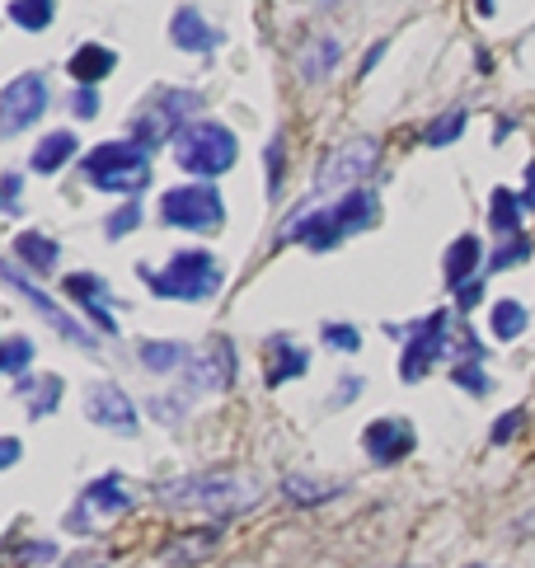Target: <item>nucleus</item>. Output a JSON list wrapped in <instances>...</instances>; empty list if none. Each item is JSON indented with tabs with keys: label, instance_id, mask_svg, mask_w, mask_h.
Returning a JSON list of instances; mask_svg holds the SVG:
<instances>
[{
	"label": "nucleus",
	"instance_id": "nucleus-1",
	"mask_svg": "<svg viewBox=\"0 0 535 568\" xmlns=\"http://www.w3.org/2000/svg\"><path fill=\"white\" fill-rule=\"evenodd\" d=\"M155 498L169 507H202V512H249L259 503V484L240 475H184V479H160Z\"/></svg>",
	"mask_w": 535,
	"mask_h": 568
},
{
	"label": "nucleus",
	"instance_id": "nucleus-2",
	"mask_svg": "<svg viewBox=\"0 0 535 568\" xmlns=\"http://www.w3.org/2000/svg\"><path fill=\"white\" fill-rule=\"evenodd\" d=\"M169 151H174V165L184 174H198V179H221L226 169H235V155H240V141L226 123L216 118H202V123H184L174 137H169Z\"/></svg>",
	"mask_w": 535,
	"mask_h": 568
},
{
	"label": "nucleus",
	"instance_id": "nucleus-3",
	"mask_svg": "<svg viewBox=\"0 0 535 568\" xmlns=\"http://www.w3.org/2000/svg\"><path fill=\"white\" fill-rule=\"evenodd\" d=\"M146 287L165 301H212L226 282V268L207 254V249H184L174 254L165 268H141Z\"/></svg>",
	"mask_w": 535,
	"mask_h": 568
},
{
	"label": "nucleus",
	"instance_id": "nucleus-4",
	"mask_svg": "<svg viewBox=\"0 0 535 568\" xmlns=\"http://www.w3.org/2000/svg\"><path fill=\"white\" fill-rule=\"evenodd\" d=\"M371 221H376V193H367V188H352L348 198L334 202L329 212L301 216L291 231H282V240H301L306 249H334V245H343L348 235L367 231Z\"/></svg>",
	"mask_w": 535,
	"mask_h": 568
},
{
	"label": "nucleus",
	"instance_id": "nucleus-5",
	"mask_svg": "<svg viewBox=\"0 0 535 568\" xmlns=\"http://www.w3.org/2000/svg\"><path fill=\"white\" fill-rule=\"evenodd\" d=\"M85 179H90L99 193H132L137 198L141 188L151 184V146L141 141H104L85 155Z\"/></svg>",
	"mask_w": 535,
	"mask_h": 568
},
{
	"label": "nucleus",
	"instance_id": "nucleus-6",
	"mask_svg": "<svg viewBox=\"0 0 535 568\" xmlns=\"http://www.w3.org/2000/svg\"><path fill=\"white\" fill-rule=\"evenodd\" d=\"M160 216H165V226L207 235V231H221V226H226V198H221L212 184L169 188L165 198H160Z\"/></svg>",
	"mask_w": 535,
	"mask_h": 568
},
{
	"label": "nucleus",
	"instance_id": "nucleus-7",
	"mask_svg": "<svg viewBox=\"0 0 535 568\" xmlns=\"http://www.w3.org/2000/svg\"><path fill=\"white\" fill-rule=\"evenodd\" d=\"M446 329H451L446 310H437V315H428V320H418V324H404V329L385 324L390 338H404V353H399V376L404 381H423L428 376V367L446 353Z\"/></svg>",
	"mask_w": 535,
	"mask_h": 568
},
{
	"label": "nucleus",
	"instance_id": "nucleus-8",
	"mask_svg": "<svg viewBox=\"0 0 535 568\" xmlns=\"http://www.w3.org/2000/svg\"><path fill=\"white\" fill-rule=\"evenodd\" d=\"M47 80L38 71H24L15 76L5 90H0V137H19L24 127H33L47 113Z\"/></svg>",
	"mask_w": 535,
	"mask_h": 568
},
{
	"label": "nucleus",
	"instance_id": "nucleus-9",
	"mask_svg": "<svg viewBox=\"0 0 535 568\" xmlns=\"http://www.w3.org/2000/svg\"><path fill=\"white\" fill-rule=\"evenodd\" d=\"M132 493L123 489V479L118 475H104V479H94L90 489L80 493V507L66 517V526L71 531H94V526H104L108 517H123V512H132Z\"/></svg>",
	"mask_w": 535,
	"mask_h": 568
},
{
	"label": "nucleus",
	"instance_id": "nucleus-10",
	"mask_svg": "<svg viewBox=\"0 0 535 568\" xmlns=\"http://www.w3.org/2000/svg\"><path fill=\"white\" fill-rule=\"evenodd\" d=\"M376 155H381V141L376 137H352L343 141L338 151H329V160L315 174V188H343V184H362L371 169H376Z\"/></svg>",
	"mask_w": 535,
	"mask_h": 568
},
{
	"label": "nucleus",
	"instance_id": "nucleus-11",
	"mask_svg": "<svg viewBox=\"0 0 535 568\" xmlns=\"http://www.w3.org/2000/svg\"><path fill=\"white\" fill-rule=\"evenodd\" d=\"M0 277H5V282H10V287H15V292L24 296V301H29V306L38 310V315H43V320L52 324L57 334L66 338V343H76V348H85V353H94V338L85 334V329H80V324L71 320V315H66V310L57 306L52 296H47V292H38V287H33V282H29V277H24V273H19V268H15V263H5V259H0Z\"/></svg>",
	"mask_w": 535,
	"mask_h": 568
},
{
	"label": "nucleus",
	"instance_id": "nucleus-12",
	"mask_svg": "<svg viewBox=\"0 0 535 568\" xmlns=\"http://www.w3.org/2000/svg\"><path fill=\"white\" fill-rule=\"evenodd\" d=\"M85 414H90L99 428L118 432V437H137V428H141L132 395H127L123 385H113V381L90 385V395H85Z\"/></svg>",
	"mask_w": 535,
	"mask_h": 568
},
{
	"label": "nucleus",
	"instance_id": "nucleus-13",
	"mask_svg": "<svg viewBox=\"0 0 535 568\" xmlns=\"http://www.w3.org/2000/svg\"><path fill=\"white\" fill-rule=\"evenodd\" d=\"M362 451H367L376 465H399L413 451V423L409 418H376V423L362 432Z\"/></svg>",
	"mask_w": 535,
	"mask_h": 568
},
{
	"label": "nucleus",
	"instance_id": "nucleus-14",
	"mask_svg": "<svg viewBox=\"0 0 535 568\" xmlns=\"http://www.w3.org/2000/svg\"><path fill=\"white\" fill-rule=\"evenodd\" d=\"M169 38H174V47H179V52H193V57H207L212 47L226 43V38H221V29H212V24H207V19H202L193 5L174 10V19H169Z\"/></svg>",
	"mask_w": 535,
	"mask_h": 568
},
{
	"label": "nucleus",
	"instance_id": "nucleus-15",
	"mask_svg": "<svg viewBox=\"0 0 535 568\" xmlns=\"http://www.w3.org/2000/svg\"><path fill=\"white\" fill-rule=\"evenodd\" d=\"M66 292L76 296L80 306H85V315H90L104 334H118V320L108 315V287L99 282V277H90V273H76V277H66Z\"/></svg>",
	"mask_w": 535,
	"mask_h": 568
},
{
	"label": "nucleus",
	"instance_id": "nucleus-16",
	"mask_svg": "<svg viewBox=\"0 0 535 568\" xmlns=\"http://www.w3.org/2000/svg\"><path fill=\"white\" fill-rule=\"evenodd\" d=\"M338 57H343V47H338V38H329V33L306 38V47L296 52V62H301V76L306 80H324L338 66Z\"/></svg>",
	"mask_w": 535,
	"mask_h": 568
},
{
	"label": "nucleus",
	"instance_id": "nucleus-17",
	"mask_svg": "<svg viewBox=\"0 0 535 568\" xmlns=\"http://www.w3.org/2000/svg\"><path fill=\"white\" fill-rule=\"evenodd\" d=\"M113 66H118V52H113V47L85 43L76 57H71V66H66V71L76 76V85H99V80H104Z\"/></svg>",
	"mask_w": 535,
	"mask_h": 568
},
{
	"label": "nucleus",
	"instance_id": "nucleus-18",
	"mask_svg": "<svg viewBox=\"0 0 535 568\" xmlns=\"http://www.w3.org/2000/svg\"><path fill=\"white\" fill-rule=\"evenodd\" d=\"M76 132H47L38 146H33V155H29V165H33V174H57V169L76 155Z\"/></svg>",
	"mask_w": 535,
	"mask_h": 568
},
{
	"label": "nucleus",
	"instance_id": "nucleus-19",
	"mask_svg": "<svg viewBox=\"0 0 535 568\" xmlns=\"http://www.w3.org/2000/svg\"><path fill=\"white\" fill-rule=\"evenodd\" d=\"M479 254H484V245L474 240V235H460L456 245L446 249V259H442V273L451 287H465L474 277V268H479Z\"/></svg>",
	"mask_w": 535,
	"mask_h": 568
},
{
	"label": "nucleus",
	"instance_id": "nucleus-20",
	"mask_svg": "<svg viewBox=\"0 0 535 568\" xmlns=\"http://www.w3.org/2000/svg\"><path fill=\"white\" fill-rule=\"evenodd\" d=\"M193 362V348L188 343H169V338H151L141 343V367L151 371H184Z\"/></svg>",
	"mask_w": 535,
	"mask_h": 568
},
{
	"label": "nucleus",
	"instance_id": "nucleus-21",
	"mask_svg": "<svg viewBox=\"0 0 535 568\" xmlns=\"http://www.w3.org/2000/svg\"><path fill=\"white\" fill-rule=\"evenodd\" d=\"M306 353L296 348V343H282L277 338L273 348H268V385H282V381H291V376H306Z\"/></svg>",
	"mask_w": 535,
	"mask_h": 568
},
{
	"label": "nucleus",
	"instance_id": "nucleus-22",
	"mask_svg": "<svg viewBox=\"0 0 535 568\" xmlns=\"http://www.w3.org/2000/svg\"><path fill=\"white\" fill-rule=\"evenodd\" d=\"M15 254L29 268H38V273H52L57 268V259H62V249H57V240H47V235H38V231H24L15 240Z\"/></svg>",
	"mask_w": 535,
	"mask_h": 568
},
{
	"label": "nucleus",
	"instance_id": "nucleus-23",
	"mask_svg": "<svg viewBox=\"0 0 535 568\" xmlns=\"http://www.w3.org/2000/svg\"><path fill=\"white\" fill-rule=\"evenodd\" d=\"M19 400H33L29 414L43 418V414H52V409L62 404V381H57V376H43V381H19Z\"/></svg>",
	"mask_w": 535,
	"mask_h": 568
},
{
	"label": "nucleus",
	"instance_id": "nucleus-24",
	"mask_svg": "<svg viewBox=\"0 0 535 568\" xmlns=\"http://www.w3.org/2000/svg\"><path fill=\"white\" fill-rule=\"evenodd\" d=\"M52 15H57V0H10V19L29 33H43Z\"/></svg>",
	"mask_w": 535,
	"mask_h": 568
},
{
	"label": "nucleus",
	"instance_id": "nucleus-25",
	"mask_svg": "<svg viewBox=\"0 0 535 568\" xmlns=\"http://www.w3.org/2000/svg\"><path fill=\"white\" fill-rule=\"evenodd\" d=\"M521 207H526V202L517 198V193H507V188H498V193H493V231L498 235H517L521 231Z\"/></svg>",
	"mask_w": 535,
	"mask_h": 568
},
{
	"label": "nucleus",
	"instance_id": "nucleus-26",
	"mask_svg": "<svg viewBox=\"0 0 535 568\" xmlns=\"http://www.w3.org/2000/svg\"><path fill=\"white\" fill-rule=\"evenodd\" d=\"M493 334L503 338V343L526 334V306H521V301H498V306H493Z\"/></svg>",
	"mask_w": 535,
	"mask_h": 568
},
{
	"label": "nucleus",
	"instance_id": "nucleus-27",
	"mask_svg": "<svg viewBox=\"0 0 535 568\" xmlns=\"http://www.w3.org/2000/svg\"><path fill=\"white\" fill-rule=\"evenodd\" d=\"M29 362H33V338L15 334V338H5V343H0V371H5V376H19Z\"/></svg>",
	"mask_w": 535,
	"mask_h": 568
},
{
	"label": "nucleus",
	"instance_id": "nucleus-28",
	"mask_svg": "<svg viewBox=\"0 0 535 568\" xmlns=\"http://www.w3.org/2000/svg\"><path fill=\"white\" fill-rule=\"evenodd\" d=\"M212 550H216V531H193V536H184V545L169 550V559L188 564V559H202V554H212Z\"/></svg>",
	"mask_w": 535,
	"mask_h": 568
},
{
	"label": "nucleus",
	"instance_id": "nucleus-29",
	"mask_svg": "<svg viewBox=\"0 0 535 568\" xmlns=\"http://www.w3.org/2000/svg\"><path fill=\"white\" fill-rule=\"evenodd\" d=\"M320 338L334 353H357V348H362V329H352V324H324Z\"/></svg>",
	"mask_w": 535,
	"mask_h": 568
},
{
	"label": "nucleus",
	"instance_id": "nucleus-30",
	"mask_svg": "<svg viewBox=\"0 0 535 568\" xmlns=\"http://www.w3.org/2000/svg\"><path fill=\"white\" fill-rule=\"evenodd\" d=\"M460 132H465V113H460V108H451L446 118H437V123L428 127V146H451Z\"/></svg>",
	"mask_w": 535,
	"mask_h": 568
},
{
	"label": "nucleus",
	"instance_id": "nucleus-31",
	"mask_svg": "<svg viewBox=\"0 0 535 568\" xmlns=\"http://www.w3.org/2000/svg\"><path fill=\"white\" fill-rule=\"evenodd\" d=\"M137 226H141V202H127V207H118V212L108 216L104 231H108V240H123V235L137 231Z\"/></svg>",
	"mask_w": 535,
	"mask_h": 568
},
{
	"label": "nucleus",
	"instance_id": "nucleus-32",
	"mask_svg": "<svg viewBox=\"0 0 535 568\" xmlns=\"http://www.w3.org/2000/svg\"><path fill=\"white\" fill-rule=\"evenodd\" d=\"M456 385L460 390H470V395H489V376H484V367L479 362H465V367H456Z\"/></svg>",
	"mask_w": 535,
	"mask_h": 568
},
{
	"label": "nucleus",
	"instance_id": "nucleus-33",
	"mask_svg": "<svg viewBox=\"0 0 535 568\" xmlns=\"http://www.w3.org/2000/svg\"><path fill=\"white\" fill-rule=\"evenodd\" d=\"M531 259V240L526 235H517V245H503L498 254H493V268H512V263Z\"/></svg>",
	"mask_w": 535,
	"mask_h": 568
},
{
	"label": "nucleus",
	"instance_id": "nucleus-34",
	"mask_svg": "<svg viewBox=\"0 0 535 568\" xmlns=\"http://www.w3.org/2000/svg\"><path fill=\"white\" fill-rule=\"evenodd\" d=\"M71 108H76V118H99V90H94V85H80Z\"/></svg>",
	"mask_w": 535,
	"mask_h": 568
},
{
	"label": "nucleus",
	"instance_id": "nucleus-35",
	"mask_svg": "<svg viewBox=\"0 0 535 568\" xmlns=\"http://www.w3.org/2000/svg\"><path fill=\"white\" fill-rule=\"evenodd\" d=\"M526 423V414L521 409H512V414H503L498 423H493V442H507V437H517V428Z\"/></svg>",
	"mask_w": 535,
	"mask_h": 568
},
{
	"label": "nucleus",
	"instance_id": "nucleus-36",
	"mask_svg": "<svg viewBox=\"0 0 535 568\" xmlns=\"http://www.w3.org/2000/svg\"><path fill=\"white\" fill-rule=\"evenodd\" d=\"M19 456H24V442L19 437H0V470L19 465Z\"/></svg>",
	"mask_w": 535,
	"mask_h": 568
},
{
	"label": "nucleus",
	"instance_id": "nucleus-37",
	"mask_svg": "<svg viewBox=\"0 0 535 568\" xmlns=\"http://www.w3.org/2000/svg\"><path fill=\"white\" fill-rule=\"evenodd\" d=\"M357 390H367V381H357V376H343V381H338V395H334V409H338V404H348V400H357Z\"/></svg>",
	"mask_w": 535,
	"mask_h": 568
},
{
	"label": "nucleus",
	"instance_id": "nucleus-38",
	"mask_svg": "<svg viewBox=\"0 0 535 568\" xmlns=\"http://www.w3.org/2000/svg\"><path fill=\"white\" fill-rule=\"evenodd\" d=\"M456 296H460V306L470 310L474 301H479V296H484V282H479V277H470V282H465V287H456Z\"/></svg>",
	"mask_w": 535,
	"mask_h": 568
},
{
	"label": "nucleus",
	"instance_id": "nucleus-39",
	"mask_svg": "<svg viewBox=\"0 0 535 568\" xmlns=\"http://www.w3.org/2000/svg\"><path fill=\"white\" fill-rule=\"evenodd\" d=\"M15 198H19V174H5L0 179V207H15Z\"/></svg>",
	"mask_w": 535,
	"mask_h": 568
},
{
	"label": "nucleus",
	"instance_id": "nucleus-40",
	"mask_svg": "<svg viewBox=\"0 0 535 568\" xmlns=\"http://www.w3.org/2000/svg\"><path fill=\"white\" fill-rule=\"evenodd\" d=\"M62 568H108L104 554H76V559H66Z\"/></svg>",
	"mask_w": 535,
	"mask_h": 568
},
{
	"label": "nucleus",
	"instance_id": "nucleus-41",
	"mask_svg": "<svg viewBox=\"0 0 535 568\" xmlns=\"http://www.w3.org/2000/svg\"><path fill=\"white\" fill-rule=\"evenodd\" d=\"M19 554H24V559H33V564H43V559H52L57 550H52V545H33V550H19Z\"/></svg>",
	"mask_w": 535,
	"mask_h": 568
},
{
	"label": "nucleus",
	"instance_id": "nucleus-42",
	"mask_svg": "<svg viewBox=\"0 0 535 568\" xmlns=\"http://www.w3.org/2000/svg\"><path fill=\"white\" fill-rule=\"evenodd\" d=\"M526 207H535V165H531V184H526Z\"/></svg>",
	"mask_w": 535,
	"mask_h": 568
},
{
	"label": "nucleus",
	"instance_id": "nucleus-43",
	"mask_svg": "<svg viewBox=\"0 0 535 568\" xmlns=\"http://www.w3.org/2000/svg\"><path fill=\"white\" fill-rule=\"evenodd\" d=\"M479 15H493V0H479Z\"/></svg>",
	"mask_w": 535,
	"mask_h": 568
}]
</instances>
